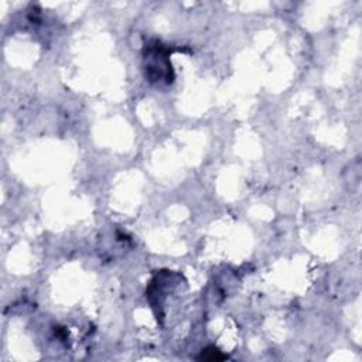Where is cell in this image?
<instances>
[{
    "label": "cell",
    "instance_id": "6da1fadb",
    "mask_svg": "<svg viewBox=\"0 0 362 362\" xmlns=\"http://www.w3.org/2000/svg\"><path fill=\"white\" fill-rule=\"evenodd\" d=\"M144 69L146 78L150 82H173V68L170 62L168 49L157 40L146 44L144 47Z\"/></svg>",
    "mask_w": 362,
    "mask_h": 362
}]
</instances>
